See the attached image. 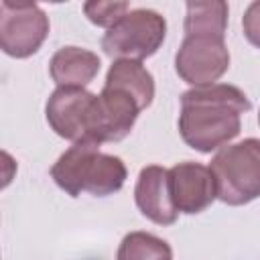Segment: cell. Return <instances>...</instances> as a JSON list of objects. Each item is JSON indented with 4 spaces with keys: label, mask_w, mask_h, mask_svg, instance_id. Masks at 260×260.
<instances>
[{
    "label": "cell",
    "mask_w": 260,
    "mask_h": 260,
    "mask_svg": "<svg viewBox=\"0 0 260 260\" xmlns=\"http://www.w3.org/2000/svg\"><path fill=\"white\" fill-rule=\"evenodd\" d=\"M250 108V100L236 85L193 87L181 95V138L199 152H211L240 134V116Z\"/></svg>",
    "instance_id": "obj_1"
},
{
    "label": "cell",
    "mask_w": 260,
    "mask_h": 260,
    "mask_svg": "<svg viewBox=\"0 0 260 260\" xmlns=\"http://www.w3.org/2000/svg\"><path fill=\"white\" fill-rule=\"evenodd\" d=\"M126 175L122 158L100 152V144L93 140L73 142L51 169L55 183L71 197H77L81 191L95 197L112 195L122 189Z\"/></svg>",
    "instance_id": "obj_2"
},
{
    "label": "cell",
    "mask_w": 260,
    "mask_h": 260,
    "mask_svg": "<svg viewBox=\"0 0 260 260\" xmlns=\"http://www.w3.org/2000/svg\"><path fill=\"white\" fill-rule=\"evenodd\" d=\"M217 197L228 205H244L260 197V140L246 138L223 146L209 165Z\"/></svg>",
    "instance_id": "obj_3"
},
{
    "label": "cell",
    "mask_w": 260,
    "mask_h": 260,
    "mask_svg": "<svg viewBox=\"0 0 260 260\" xmlns=\"http://www.w3.org/2000/svg\"><path fill=\"white\" fill-rule=\"evenodd\" d=\"M167 35L165 18L150 8L130 10L102 39V49L112 59L140 61L158 51Z\"/></svg>",
    "instance_id": "obj_4"
},
{
    "label": "cell",
    "mask_w": 260,
    "mask_h": 260,
    "mask_svg": "<svg viewBox=\"0 0 260 260\" xmlns=\"http://www.w3.org/2000/svg\"><path fill=\"white\" fill-rule=\"evenodd\" d=\"M49 35V18L35 2H0V49L16 59L30 57Z\"/></svg>",
    "instance_id": "obj_5"
},
{
    "label": "cell",
    "mask_w": 260,
    "mask_h": 260,
    "mask_svg": "<svg viewBox=\"0 0 260 260\" xmlns=\"http://www.w3.org/2000/svg\"><path fill=\"white\" fill-rule=\"evenodd\" d=\"M228 67L230 51L221 37H185L175 55V69L179 77L195 87L211 85L228 71Z\"/></svg>",
    "instance_id": "obj_6"
},
{
    "label": "cell",
    "mask_w": 260,
    "mask_h": 260,
    "mask_svg": "<svg viewBox=\"0 0 260 260\" xmlns=\"http://www.w3.org/2000/svg\"><path fill=\"white\" fill-rule=\"evenodd\" d=\"M138 112L140 106L132 95L122 89L104 85L102 93L95 95L91 102L85 126V140H93L98 144L122 140L130 134Z\"/></svg>",
    "instance_id": "obj_7"
},
{
    "label": "cell",
    "mask_w": 260,
    "mask_h": 260,
    "mask_svg": "<svg viewBox=\"0 0 260 260\" xmlns=\"http://www.w3.org/2000/svg\"><path fill=\"white\" fill-rule=\"evenodd\" d=\"M169 189L177 211L183 213H201L217 197L211 169L191 160L179 162L169 171Z\"/></svg>",
    "instance_id": "obj_8"
},
{
    "label": "cell",
    "mask_w": 260,
    "mask_h": 260,
    "mask_svg": "<svg viewBox=\"0 0 260 260\" xmlns=\"http://www.w3.org/2000/svg\"><path fill=\"white\" fill-rule=\"evenodd\" d=\"M95 93L83 87H57L47 102V122L61 138L85 140L87 114Z\"/></svg>",
    "instance_id": "obj_9"
},
{
    "label": "cell",
    "mask_w": 260,
    "mask_h": 260,
    "mask_svg": "<svg viewBox=\"0 0 260 260\" xmlns=\"http://www.w3.org/2000/svg\"><path fill=\"white\" fill-rule=\"evenodd\" d=\"M134 199L140 213L158 225H171L179 215L169 189V171L158 165H150L140 171Z\"/></svg>",
    "instance_id": "obj_10"
},
{
    "label": "cell",
    "mask_w": 260,
    "mask_h": 260,
    "mask_svg": "<svg viewBox=\"0 0 260 260\" xmlns=\"http://www.w3.org/2000/svg\"><path fill=\"white\" fill-rule=\"evenodd\" d=\"M100 57L87 49L63 47L49 63L53 81L59 87H85L100 71Z\"/></svg>",
    "instance_id": "obj_11"
},
{
    "label": "cell",
    "mask_w": 260,
    "mask_h": 260,
    "mask_svg": "<svg viewBox=\"0 0 260 260\" xmlns=\"http://www.w3.org/2000/svg\"><path fill=\"white\" fill-rule=\"evenodd\" d=\"M106 87H116L126 91L136 100L140 110L148 108L154 98V79L140 61H130V59L114 61L106 75Z\"/></svg>",
    "instance_id": "obj_12"
},
{
    "label": "cell",
    "mask_w": 260,
    "mask_h": 260,
    "mask_svg": "<svg viewBox=\"0 0 260 260\" xmlns=\"http://www.w3.org/2000/svg\"><path fill=\"white\" fill-rule=\"evenodd\" d=\"M228 28V4L221 0L211 2H187L185 14V32L191 35H207L221 37Z\"/></svg>",
    "instance_id": "obj_13"
},
{
    "label": "cell",
    "mask_w": 260,
    "mask_h": 260,
    "mask_svg": "<svg viewBox=\"0 0 260 260\" xmlns=\"http://www.w3.org/2000/svg\"><path fill=\"white\" fill-rule=\"evenodd\" d=\"M116 260H173V250L162 238L146 232H130L120 242Z\"/></svg>",
    "instance_id": "obj_14"
},
{
    "label": "cell",
    "mask_w": 260,
    "mask_h": 260,
    "mask_svg": "<svg viewBox=\"0 0 260 260\" xmlns=\"http://www.w3.org/2000/svg\"><path fill=\"white\" fill-rule=\"evenodd\" d=\"M83 12L93 24L112 28L120 18H124L130 12V4L128 2H85Z\"/></svg>",
    "instance_id": "obj_15"
},
{
    "label": "cell",
    "mask_w": 260,
    "mask_h": 260,
    "mask_svg": "<svg viewBox=\"0 0 260 260\" xmlns=\"http://www.w3.org/2000/svg\"><path fill=\"white\" fill-rule=\"evenodd\" d=\"M242 26H244V35L246 39L260 47V0L252 2L246 12H244V18H242Z\"/></svg>",
    "instance_id": "obj_16"
},
{
    "label": "cell",
    "mask_w": 260,
    "mask_h": 260,
    "mask_svg": "<svg viewBox=\"0 0 260 260\" xmlns=\"http://www.w3.org/2000/svg\"><path fill=\"white\" fill-rule=\"evenodd\" d=\"M258 122H260V114H258Z\"/></svg>",
    "instance_id": "obj_17"
}]
</instances>
